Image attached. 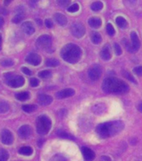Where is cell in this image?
Returning <instances> with one entry per match:
<instances>
[{
  "label": "cell",
  "instance_id": "8992f818",
  "mask_svg": "<svg viewBox=\"0 0 142 161\" xmlns=\"http://www.w3.org/2000/svg\"><path fill=\"white\" fill-rule=\"evenodd\" d=\"M130 38H131V40H132L131 44L127 43L126 42V40L124 39V44H125V48H126V50H127L128 51H130V52H136V51L140 49V40H139V38H138L137 35H136V33L135 32L131 33Z\"/></svg>",
  "mask_w": 142,
  "mask_h": 161
},
{
  "label": "cell",
  "instance_id": "44dd1931",
  "mask_svg": "<svg viewBox=\"0 0 142 161\" xmlns=\"http://www.w3.org/2000/svg\"><path fill=\"white\" fill-rule=\"evenodd\" d=\"M18 153L22 155L29 156L33 153V148L29 146H24V147H21L18 150Z\"/></svg>",
  "mask_w": 142,
  "mask_h": 161
},
{
  "label": "cell",
  "instance_id": "f6af8a7d",
  "mask_svg": "<svg viewBox=\"0 0 142 161\" xmlns=\"http://www.w3.org/2000/svg\"><path fill=\"white\" fill-rule=\"evenodd\" d=\"M13 0H4V4L5 5H8L10 3L12 2Z\"/></svg>",
  "mask_w": 142,
  "mask_h": 161
},
{
  "label": "cell",
  "instance_id": "ee69618b",
  "mask_svg": "<svg viewBox=\"0 0 142 161\" xmlns=\"http://www.w3.org/2000/svg\"><path fill=\"white\" fill-rule=\"evenodd\" d=\"M3 22H4L3 19L2 17H0V29L3 27Z\"/></svg>",
  "mask_w": 142,
  "mask_h": 161
},
{
  "label": "cell",
  "instance_id": "7c38bea8",
  "mask_svg": "<svg viewBox=\"0 0 142 161\" xmlns=\"http://www.w3.org/2000/svg\"><path fill=\"white\" fill-rule=\"evenodd\" d=\"M18 133L20 138H27L31 135L32 130H31V128L29 125H23L18 128Z\"/></svg>",
  "mask_w": 142,
  "mask_h": 161
},
{
  "label": "cell",
  "instance_id": "52a82bcc",
  "mask_svg": "<svg viewBox=\"0 0 142 161\" xmlns=\"http://www.w3.org/2000/svg\"><path fill=\"white\" fill-rule=\"evenodd\" d=\"M36 45L39 49L42 50H48L51 47L52 45V39L50 35H41L37 39Z\"/></svg>",
  "mask_w": 142,
  "mask_h": 161
},
{
  "label": "cell",
  "instance_id": "30bf717a",
  "mask_svg": "<svg viewBox=\"0 0 142 161\" xmlns=\"http://www.w3.org/2000/svg\"><path fill=\"white\" fill-rule=\"evenodd\" d=\"M101 74H102V70L99 65H94L88 71L89 77L92 80H99L101 76Z\"/></svg>",
  "mask_w": 142,
  "mask_h": 161
},
{
  "label": "cell",
  "instance_id": "60d3db41",
  "mask_svg": "<svg viewBox=\"0 0 142 161\" xmlns=\"http://www.w3.org/2000/svg\"><path fill=\"white\" fill-rule=\"evenodd\" d=\"M45 25L47 28H52L53 27V22L51 19H46L45 20Z\"/></svg>",
  "mask_w": 142,
  "mask_h": 161
},
{
  "label": "cell",
  "instance_id": "603a6c76",
  "mask_svg": "<svg viewBox=\"0 0 142 161\" xmlns=\"http://www.w3.org/2000/svg\"><path fill=\"white\" fill-rule=\"evenodd\" d=\"M115 21H116V24H117L118 26L120 28H121V29H125V28L127 26V22H126V20H125V19L121 17V16H119V17L116 18Z\"/></svg>",
  "mask_w": 142,
  "mask_h": 161
},
{
  "label": "cell",
  "instance_id": "b9f144b4",
  "mask_svg": "<svg viewBox=\"0 0 142 161\" xmlns=\"http://www.w3.org/2000/svg\"><path fill=\"white\" fill-rule=\"evenodd\" d=\"M53 159H55V160H61V159H64V160H65V158H63L62 156H61V157H58V155L57 156H55V157H54V158H53Z\"/></svg>",
  "mask_w": 142,
  "mask_h": 161
},
{
  "label": "cell",
  "instance_id": "f35d334b",
  "mask_svg": "<svg viewBox=\"0 0 142 161\" xmlns=\"http://www.w3.org/2000/svg\"><path fill=\"white\" fill-rule=\"evenodd\" d=\"M134 72L138 75H142V66H137L134 69Z\"/></svg>",
  "mask_w": 142,
  "mask_h": 161
},
{
  "label": "cell",
  "instance_id": "5b68a950",
  "mask_svg": "<svg viewBox=\"0 0 142 161\" xmlns=\"http://www.w3.org/2000/svg\"><path fill=\"white\" fill-rule=\"evenodd\" d=\"M5 82L13 88H18L22 86L24 84V79L23 76L15 75L14 73H5L4 74Z\"/></svg>",
  "mask_w": 142,
  "mask_h": 161
},
{
  "label": "cell",
  "instance_id": "ffe728a7",
  "mask_svg": "<svg viewBox=\"0 0 142 161\" xmlns=\"http://www.w3.org/2000/svg\"><path fill=\"white\" fill-rule=\"evenodd\" d=\"M89 25L91 28H94V29H98L99 27L101 26V19H100V18H97V17H93V18H90L89 21Z\"/></svg>",
  "mask_w": 142,
  "mask_h": 161
},
{
  "label": "cell",
  "instance_id": "1f68e13d",
  "mask_svg": "<svg viewBox=\"0 0 142 161\" xmlns=\"http://www.w3.org/2000/svg\"><path fill=\"white\" fill-rule=\"evenodd\" d=\"M52 75V72L49 70H42V71H40L39 73V76L43 79H45V78H49Z\"/></svg>",
  "mask_w": 142,
  "mask_h": 161
},
{
  "label": "cell",
  "instance_id": "7bdbcfd3",
  "mask_svg": "<svg viewBox=\"0 0 142 161\" xmlns=\"http://www.w3.org/2000/svg\"><path fill=\"white\" fill-rule=\"evenodd\" d=\"M101 160H110V158L109 157H106V156H102L101 158H100Z\"/></svg>",
  "mask_w": 142,
  "mask_h": 161
},
{
  "label": "cell",
  "instance_id": "836d02e7",
  "mask_svg": "<svg viewBox=\"0 0 142 161\" xmlns=\"http://www.w3.org/2000/svg\"><path fill=\"white\" fill-rule=\"evenodd\" d=\"M71 0H57V3L59 6L62 8H66L69 6Z\"/></svg>",
  "mask_w": 142,
  "mask_h": 161
},
{
  "label": "cell",
  "instance_id": "7a4b0ae2",
  "mask_svg": "<svg viewBox=\"0 0 142 161\" xmlns=\"http://www.w3.org/2000/svg\"><path fill=\"white\" fill-rule=\"evenodd\" d=\"M102 89L106 93L123 94L129 91V86L118 78L109 77L103 81Z\"/></svg>",
  "mask_w": 142,
  "mask_h": 161
},
{
  "label": "cell",
  "instance_id": "d4e9b609",
  "mask_svg": "<svg viewBox=\"0 0 142 161\" xmlns=\"http://www.w3.org/2000/svg\"><path fill=\"white\" fill-rule=\"evenodd\" d=\"M45 65L47 66H50V67H55V66L60 65V62L56 59H47Z\"/></svg>",
  "mask_w": 142,
  "mask_h": 161
},
{
  "label": "cell",
  "instance_id": "5bb4252c",
  "mask_svg": "<svg viewBox=\"0 0 142 161\" xmlns=\"http://www.w3.org/2000/svg\"><path fill=\"white\" fill-rule=\"evenodd\" d=\"M21 28H22L23 31L28 35H33L35 31L34 25H33L31 22H29V21H26V22L24 23L22 25V26H21Z\"/></svg>",
  "mask_w": 142,
  "mask_h": 161
},
{
  "label": "cell",
  "instance_id": "e0dca14e",
  "mask_svg": "<svg viewBox=\"0 0 142 161\" xmlns=\"http://www.w3.org/2000/svg\"><path fill=\"white\" fill-rule=\"evenodd\" d=\"M100 56L104 60H109L111 58V52H110V48L109 45H105L103 47L101 52H100Z\"/></svg>",
  "mask_w": 142,
  "mask_h": 161
},
{
  "label": "cell",
  "instance_id": "ac0fdd59",
  "mask_svg": "<svg viewBox=\"0 0 142 161\" xmlns=\"http://www.w3.org/2000/svg\"><path fill=\"white\" fill-rule=\"evenodd\" d=\"M24 10L22 8H18V13H16L14 17L13 18V22L14 24H18L24 19Z\"/></svg>",
  "mask_w": 142,
  "mask_h": 161
},
{
  "label": "cell",
  "instance_id": "8d00e7d4",
  "mask_svg": "<svg viewBox=\"0 0 142 161\" xmlns=\"http://www.w3.org/2000/svg\"><path fill=\"white\" fill-rule=\"evenodd\" d=\"M29 83L30 85H31V86L35 87V86H39V80H38L37 78H31Z\"/></svg>",
  "mask_w": 142,
  "mask_h": 161
},
{
  "label": "cell",
  "instance_id": "7402d4cb",
  "mask_svg": "<svg viewBox=\"0 0 142 161\" xmlns=\"http://www.w3.org/2000/svg\"><path fill=\"white\" fill-rule=\"evenodd\" d=\"M15 97L19 101H26L29 98V93L28 92H20L15 93Z\"/></svg>",
  "mask_w": 142,
  "mask_h": 161
},
{
  "label": "cell",
  "instance_id": "6da1fadb",
  "mask_svg": "<svg viewBox=\"0 0 142 161\" xmlns=\"http://www.w3.org/2000/svg\"><path fill=\"white\" fill-rule=\"evenodd\" d=\"M124 123L121 121H112L101 123L97 126L96 133L100 138H106L116 135L124 129Z\"/></svg>",
  "mask_w": 142,
  "mask_h": 161
},
{
  "label": "cell",
  "instance_id": "3957f363",
  "mask_svg": "<svg viewBox=\"0 0 142 161\" xmlns=\"http://www.w3.org/2000/svg\"><path fill=\"white\" fill-rule=\"evenodd\" d=\"M82 50L77 45L68 44L65 45L60 51V55L64 60L70 64H75L80 60Z\"/></svg>",
  "mask_w": 142,
  "mask_h": 161
},
{
  "label": "cell",
  "instance_id": "cb8c5ba5",
  "mask_svg": "<svg viewBox=\"0 0 142 161\" xmlns=\"http://www.w3.org/2000/svg\"><path fill=\"white\" fill-rule=\"evenodd\" d=\"M91 40H92V42L95 45H98V44H100L101 42V36L98 32H94L92 33V35H91Z\"/></svg>",
  "mask_w": 142,
  "mask_h": 161
},
{
  "label": "cell",
  "instance_id": "c3c4849f",
  "mask_svg": "<svg viewBox=\"0 0 142 161\" xmlns=\"http://www.w3.org/2000/svg\"><path fill=\"white\" fill-rule=\"evenodd\" d=\"M2 49V37H1V35H0V50Z\"/></svg>",
  "mask_w": 142,
  "mask_h": 161
},
{
  "label": "cell",
  "instance_id": "d6a6232c",
  "mask_svg": "<svg viewBox=\"0 0 142 161\" xmlns=\"http://www.w3.org/2000/svg\"><path fill=\"white\" fill-rule=\"evenodd\" d=\"M106 32H107L108 35H110V36H113V35L115 34V29H114V27H113L111 24H108V25H106Z\"/></svg>",
  "mask_w": 142,
  "mask_h": 161
},
{
  "label": "cell",
  "instance_id": "4316f807",
  "mask_svg": "<svg viewBox=\"0 0 142 161\" xmlns=\"http://www.w3.org/2000/svg\"><path fill=\"white\" fill-rule=\"evenodd\" d=\"M9 110V105L6 102H0V113H7Z\"/></svg>",
  "mask_w": 142,
  "mask_h": 161
},
{
  "label": "cell",
  "instance_id": "e575fe53",
  "mask_svg": "<svg viewBox=\"0 0 142 161\" xmlns=\"http://www.w3.org/2000/svg\"><path fill=\"white\" fill-rule=\"evenodd\" d=\"M123 75H124V76H125L126 79H128L129 80H130V81H132V82H134V83H136V80H135V79L133 77L130 72H128V71H125V70H124V71H123Z\"/></svg>",
  "mask_w": 142,
  "mask_h": 161
},
{
  "label": "cell",
  "instance_id": "484cf974",
  "mask_svg": "<svg viewBox=\"0 0 142 161\" xmlns=\"http://www.w3.org/2000/svg\"><path fill=\"white\" fill-rule=\"evenodd\" d=\"M0 65L4 67H9L13 65V60L11 59H2L0 60Z\"/></svg>",
  "mask_w": 142,
  "mask_h": 161
},
{
  "label": "cell",
  "instance_id": "bcb514c9",
  "mask_svg": "<svg viewBox=\"0 0 142 161\" xmlns=\"http://www.w3.org/2000/svg\"><path fill=\"white\" fill-rule=\"evenodd\" d=\"M138 109H139V111H140V113H142V103H140V104H139V106H138Z\"/></svg>",
  "mask_w": 142,
  "mask_h": 161
},
{
  "label": "cell",
  "instance_id": "4fadbf2b",
  "mask_svg": "<svg viewBox=\"0 0 142 161\" xmlns=\"http://www.w3.org/2000/svg\"><path fill=\"white\" fill-rule=\"evenodd\" d=\"M81 151H82V153L85 160L90 161L93 160L95 158V152L92 149H90V148H88V147H82L81 148Z\"/></svg>",
  "mask_w": 142,
  "mask_h": 161
},
{
  "label": "cell",
  "instance_id": "f546056e",
  "mask_svg": "<svg viewBox=\"0 0 142 161\" xmlns=\"http://www.w3.org/2000/svg\"><path fill=\"white\" fill-rule=\"evenodd\" d=\"M9 158V154L7 150L5 149H0V161H6Z\"/></svg>",
  "mask_w": 142,
  "mask_h": 161
},
{
  "label": "cell",
  "instance_id": "f1b7e54d",
  "mask_svg": "<svg viewBox=\"0 0 142 161\" xmlns=\"http://www.w3.org/2000/svg\"><path fill=\"white\" fill-rule=\"evenodd\" d=\"M90 8H91V9L93 11H95V12L96 11H100V10L103 8V3L101 2H95L91 4Z\"/></svg>",
  "mask_w": 142,
  "mask_h": 161
},
{
  "label": "cell",
  "instance_id": "83f0119b",
  "mask_svg": "<svg viewBox=\"0 0 142 161\" xmlns=\"http://www.w3.org/2000/svg\"><path fill=\"white\" fill-rule=\"evenodd\" d=\"M37 107L35 105H31V104H28V105H24L22 107V109L26 113H33L34 111L36 110Z\"/></svg>",
  "mask_w": 142,
  "mask_h": 161
},
{
  "label": "cell",
  "instance_id": "ab89813d",
  "mask_svg": "<svg viewBox=\"0 0 142 161\" xmlns=\"http://www.w3.org/2000/svg\"><path fill=\"white\" fill-rule=\"evenodd\" d=\"M22 71L24 73V74H26V75H32V71H31L29 69H28L27 67H23L22 68Z\"/></svg>",
  "mask_w": 142,
  "mask_h": 161
},
{
  "label": "cell",
  "instance_id": "9a60e30c",
  "mask_svg": "<svg viewBox=\"0 0 142 161\" xmlns=\"http://www.w3.org/2000/svg\"><path fill=\"white\" fill-rule=\"evenodd\" d=\"M75 94V90H73L71 88H68V89H65V90L60 91L56 93V97L60 99H62V98L69 97H71Z\"/></svg>",
  "mask_w": 142,
  "mask_h": 161
},
{
  "label": "cell",
  "instance_id": "4dcf8cb0",
  "mask_svg": "<svg viewBox=\"0 0 142 161\" xmlns=\"http://www.w3.org/2000/svg\"><path fill=\"white\" fill-rule=\"evenodd\" d=\"M57 133H58V136L60 137V138H68V139H75V138H74L71 134L65 133V132H64V131H59Z\"/></svg>",
  "mask_w": 142,
  "mask_h": 161
},
{
  "label": "cell",
  "instance_id": "d590c367",
  "mask_svg": "<svg viewBox=\"0 0 142 161\" xmlns=\"http://www.w3.org/2000/svg\"><path fill=\"white\" fill-rule=\"evenodd\" d=\"M80 7H79V4L78 3H75V4L71 5L70 7L68 8V11L70 13H75L77 12L78 10H79Z\"/></svg>",
  "mask_w": 142,
  "mask_h": 161
},
{
  "label": "cell",
  "instance_id": "8fae6325",
  "mask_svg": "<svg viewBox=\"0 0 142 161\" xmlns=\"http://www.w3.org/2000/svg\"><path fill=\"white\" fill-rule=\"evenodd\" d=\"M26 61L32 65H39L41 63V57L36 53H29L26 57Z\"/></svg>",
  "mask_w": 142,
  "mask_h": 161
},
{
  "label": "cell",
  "instance_id": "74e56055",
  "mask_svg": "<svg viewBox=\"0 0 142 161\" xmlns=\"http://www.w3.org/2000/svg\"><path fill=\"white\" fill-rule=\"evenodd\" d=\"M114 48H115V54L117 55H121V53H122V50H121V48H120V45L117 44V43H115V45H114Z\"/></svg>",
  "mask_w": 142,
  "mask_h": 161
},
{
  "label": "cell",
  "instance_id": "681fc988",
  "mask_svg": "<svg viewBox=\"0 0 142 161\" xmlns=\"http://www.w3.org/2000/svg\"><path fill=\"white\" fill-rule=\"evenodd\" d=\"M34 1H38V0H34Z\"/></svg>",
  "mask_w": 142,
  "mask_h": 161
},
{
  "label": "cell",
  "instance_id": "2e32d148",
  "mask_svg": "<svg viewBox=\"0 0 142 161\" xmlns=\"http://www.w3.org/2000/svg\"><path fill=\"white\" fill-rule=\"evenodd\" d=\"M38 101H39V103L40 105L42 106H47L50 105V103L53 102V98L49 95H45V94H42V95L39 96L38 97Z\"/></svg>",
  "mask_w": 142,
  "mask_h": 161
},
{
  "label": "cell",
  "instance_id": "7dc6e473",
  "mask_svg": "<svg viewBox=\"0 0 142 161\" xmlns=\"http://www.w3.org/2000/svg\"><path fill=\"white\" fill-rule=\"evenodd\" d=\"M127 1L129 3H132V4L135 3V2H136V0H127Z\"/></svg>",
  "mask_w": 142,
  "mask_h": 161
},
{
  "label": "cell",
  "instance_id": "d6986e66",
  "mask_svg": "<svg viewBox=\"0 0 142 161\" xmlns=\"http://www.w3.org/2000/svg\"><path fill=\"white\" fill-rule=\"evenodd\" d=\"M54 18H55V21L59 25H61V26H64V25L67 24V19H66V17L64 14H60V13H56Z\"/></svg>",
  "mask_w": 142,
  "mask_h": 161
},
{
  "label": "cell",
  "instance_id": "9c48e42d",
  "mask_svg": "<svg viewBox=\"0 0 142 161\" xmlns=\"http://www.w3.org/2000/svg\"><path fill=\"white\" fill-rule=\"evenodd\" d=\"M13 135L11 131L8 129H3L1 133V141L3 144L11 145L13 143Z\"/></svg>",
  "mask_w": 142,
  "mask_h": 161
},
{
  "label": "cell",
  "instance_id": "ba28073f",
  "mask_svg": "<svg viewBox=\"0 0 142 161\" xmlns=\"http://www.w3.org/2000/svg\"><path fill=\"white\" fill-rule=\"evenodd\" d=\"M71 33L75 37L80 39L85 34V26L80 23H75V24H73L71 25Z\"/></svg>",
  "mask_w": 142,
  "mask_h": 161
},
{
  "label": "cell",
  "instance_id": "277c9868",
  "mask_svg": "<svg viewBox=\"0 0 142 161\" xmlns=\"http://www.w3.org/2000/svg\"><path fill=\"white\" fill-rule=\"evenodd\" d=\"M50 128H51V120L50 118H48L47 116L42 115L37 118L36 129L38 133L41 135H45L50 132Z\"/></svg>",
  "mask_w": 142,
  "mask_h": 161
}]
</instances>
